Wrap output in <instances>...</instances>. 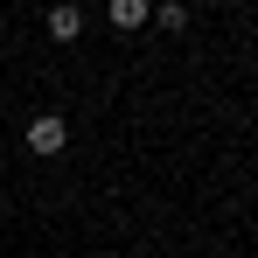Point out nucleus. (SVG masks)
I'll list each match as a JSON object with an SVG mask.
<instances>
[{"label": "nucleus", "mask_w": 258, "mask_h": 258, "mask_svg": "<svg viewBox=\"0 0 258 258\" xmlns=\"http://www.w3.org/2000/svg\"><path fill=\"white\" fill-rule=\"evenodd\" d=\"M49 35L56 42H77L84 35V7H49Z\"/></svg>", "instance_id": "2"}, {"label": "nucleus", "mask_w": 258, "mask_h": 258, "mask_svg": "<svg viewBox=\"0 0 258 258\" xmlns=\"http://www.w3.org/2000/svg\"><path fill=\"white\" fill-rule=\"evenodd\" d=\"M63 147H70V126L56 112H35L28 119V154H63Z\"/></svg>", "instance_id": "1"}, {"label": "nucleus", "mask_w": 258, "mask_h": 258, "mask_svg": "<svg viewBox=\"0 0 258 258\" xmlns=\"http://www.w3.org/2000/svg\"><path fill=\"white\" fill-rule=\"evenodd\" d=\"M112 21H119V28H140V21H147V0H112Z\"/></svg>", "instance_id": "3"}]
</instances>
